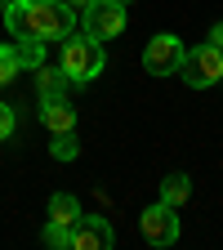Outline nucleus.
I'll list each match as a JSON object with an SVG mask.
<instances>
[{
    "label": "nucleus",
    "instance_id": "obj_1",
    "mask_svg": "<svg viewBox=\"0 0 223 250\" xmlns=\"http://www.w3.org/2000/svg\"><path fill=\"white\" fill-rule=\"evenodd\" d=\"M76 27V9L67 0H9L5 31L14 41H62Z\"/></svg>",
    "mask_w": 223,
    "mask_h": 250
},
{
    "label": "nucleus",
    "instance_id": "obj_2",
    "mask_svg": "<svg viewBox=\"0 0 223 250\" xmlns=\"http://www.w3.org/2000/svg\"><path fill=\"white\" fill-rule=\"evenodd\" d=\"M107 67V54H103V41L94 36H62V72H67L72 85H89L94 76H103Z\"/></svg>",
    "mask_w": 223,
    "mask_h": 250
},
{
    "label": "nucleus",
    "instance_id": "obj_3",
    "mask_svg": "<svg viewBox=\"0 0 223 250\" xmlns=\"http://www.w3.org/2000/svg\"><path fill=\"white\" fill-rule=\"evenodd\" d=\"M183 85H192V89H210L219 76H223V49L219 45H197V49H187L183 54V67H179Z\"/></svg>",
    "mask_w": 223,
    "mask_h": 250
},
{
    "label": "nucleus",
    "instance_id": "obj_4",
    "mask_svg": "<svg viewBox=\"0 0 223 250\" xmlns=\"http://www.w3.org/2000/svg\"><path fill=\"white\" fill-rule=\"evenodd\" d=\"M183 41L174 36V31H161V36H152L147 41V49H143V67H147V76H179V67H183Z\"/></svg>",
    "mask_w": 223,
    "mask_h": 250
},
{
    "label": "nucleus",
    "instance_id": "obj_5",
    "mask_svg": "<svg viewBox=\"0 0 223 250\" xmlns=\"http://www.w3.org/2000/svg\"><path fill=\"white\" fill-rule=\"evenodd\" d=\"M139 237H143L147 246H174V241H179V210L165 206V201L147 206L143 219H139Z\"/></svg>",
    "mask_w": 223,
    "mask_h": 250
},
{
    "label": "nucleus",
    "instance_id": "obj_6",
    "mask_svg": "<svg viewBox=\"0 0 223 250\" xmlns=\"http://www.w3.org/2000/svg\"><path fill=\"white\" fill-rule=\"evenodd\" d=\"M81 31H85V36H94V41L121 36V31H125V5H121V0H94V5L85 9Z\"/></svg>",
    "mask_w": 223,
    "mask_h": 250
},
{
    "label": "nucleus",
    "instance_id": "obj_7",
    "mask_svg": "<svg viewBox=\"0 0 223 250\" xmlns=\"http://www.w3.org/2000/svg\"><path fill=\"white\" fill-rule=\"evenodd\" d=\"M112 241H116V232L103 214H81L72 228V250H107Z\"/></svg>",
    "mask_w": 223,
    "mask_h": 250
},
{
    "label": "nucleus",
    "instance_id": "obj_8",
    "mask_svg": "<svg viewBox=\"0 0 223 250\" xmlns=\"http://www.w3.org/2000/svg\"><path fill=\"white\" fill-rule=\"evenodd\" d=\"M41 125H45V130H54V134L76 130V112H72V103L62 99V94H49V99H41Z\"/></svg>",
    "mask_w": 223,
    "mask_h": 250
},
{
    "label": "nucleus",
    "instance_id": "obj_9",
    "mask_svg": "<svg viewBox=\"0 0 223 250\" xmlns=\"http://www.w3.org/2000/svg\"><path fill=\"white\" fill-rule=\"evenodd\" d=\"M49 219H54V224L76 228V219H81V201H76L72 192H54V197H49Z\"/></svg>",
    "mask_w": 223,
    "mask_h": 250
},
{
    "label": "nucleus",
    "instance_id": "obj_10",
    "mask_svg": "<svg viewBox=\"0 0 223 250\" xmlns=\"http://www.w3.org/2000/svg\"><path fill=\"white\" fill-rule=\"evenodd\" d=\"M187 197H192V179H187V174H165V179H161V201H165V206L179 210Z\"/></svg>",
    "mask_w": 223,
    "mask_h": 250
},
{
    "label": "nucleus",
    "instance_id": "obj_11",
    "mask_svg": "<svg viewBox=\"0 0 223 250\" xmlns=\"http://www.w3.org/2000/svg\"><path fill=\"white\" fill-rule=\"evenodd\" d=\"M67 85H72V81H67V72H62V67H45V62L36 67V89H41V99H49V94H62Z\"/></svg>",
    "mask_w": 223,
    "mask_h": 250
},
{
    "label": "nucleus",
    "instance_id": "obj_12",
    "mask_svg": "<svg viewBox=\"0 0 223 250\" xmlns=\"http://www.w3.org/2000/svg\"><path fill=\"white\" fill-rule=\"evenodd\" d=\"M49 156H54V161H76V156H81L76 130H62V134H54V143H49Z\"/></svg>",
    "mask_w": 223,
    "mask_h": 250
},
{
    "label": "nucleus",
    "instance_id": "obj_13",
    "mask_svg": "<svg viewBox=\"0 0 223 250\" xmlns=\"http://www.w3.org/2000/svg\"><path fill=\"white\" fill-rule=\"evenodd\" d=\"M14 54H18V67H31V72H36L41 62H45V41H18Z\"/></svg>",
    "mask_w": 223,
    "mask_h": 250
},
{
    "label": "nucleus",
    "instance_id": "obj_14",
    "mask_svg": "<svg viewBox=\"0 0 223 250\" xmlns=\"http://www.w3.org/2000/svg\"><path fill=\"white\" fill-rule=\"evenodd\" d=\"M41 241L54 246V250H72V228H67V224H54V219H49L45 232H41Z\"/></svg>",
    "mask_w": 223,
    "mask_h": 250
},
{
    "label": "nucleus",
    "instance_id": "obj_15",
    "mask_svg": "<svg viewBox=\"0 0 223 250\" xmlns=\"http://www.w3.org/2000/svg\"><path fill=\"white\" fill-rule=\"evenodd\" d=\"M18 72H22V67H18V54H14V45H0V85H9Z\"/></svg>",
    "mask_w": 223,
    "mask_h": 250
},
{
    "label": "nucleus",
    "instance_id": "obj_16",
    "mask_svg": "<svg viewBox=\"0 0 223 250\" xmlns=\"http://www.w3.org/2000/svg\"><path fill=\"white\" fill-rule=\"evenodd\" d=\"M14 125H18V116H14V107H9V103H0V143H5V139L14 134Z\"/></svg>",
    "mask_w": 223,
    "mask_h": 250
},
{
    "label": "nucleus",
    "instance_id": "obj_17",
    "mask_svg": "<svg viewBox=\"0 0 223 250\" xmlns=\"http://www.w3.org/2000/svg\"><path fill=\"white\" fill-rule=\"evenodd\" d=\"M210 45H219V49H223V22H214V27H210Z\"/></svg>",
    "mask_w": 223,
    "mask_h": 250
},
{
    "label": "nucleus",
    "instance_id": "obj_18",
    "mask_svg": "<svg viewBox=\"0 0 223 250\" xmlns=\"http://www.w3.org/2000/svg\"><path fill=\"white\" fill-rule=\"evenodd\" d=\"M67 5H72V9H81V14H85V9H89V5H94V0H67Z\"/></svg>",
    "mask_w": 223,
    "mask_h": 250
},
{
    "label": "nucleus",
    "instance_id": "obj_19",
    "mask_svg": "<svg viewBox=\"0 0 223 250\" xmlns=\"http://www.w3.org/2000/svg\"><path fill=\"white\" fill-rule=\"evenodd\" d=\"M5 5H9V0H0V9H5Z\"/></svg>",
    "mask_w": 223,
    "mask_h": 250
},
{
    "label": "nucleus",
    "instance_id": "obj_20",
    "mask_svg": "<svg viewBox=\"0 0 223 250\" xmlns=\"http://www.w3.org/2000/svg\"><path fill=\"white\" fill-rule=\"evenodd\" d=\"M121 5H134V0H121Z\"/></svg>",
    "mask_w": 223,
    "mask_h": 250
}]
</instances>
